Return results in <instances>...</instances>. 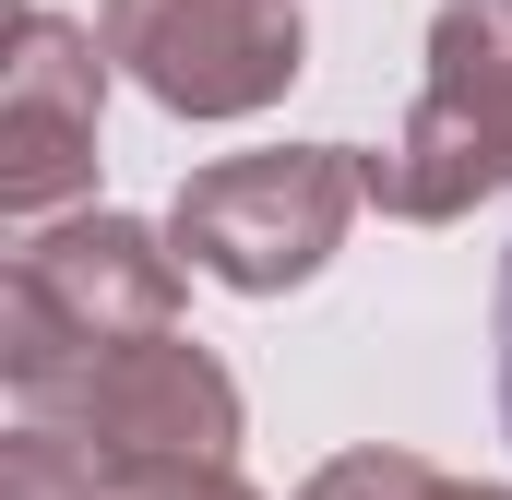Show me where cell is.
<instances>
[{"instance_id":"cell-3","label":"cell","mask_w":512,"mask_h":500,"mask_svg":"<svg viewBox=\"0 0 512 500\" xmlns=\"http://www.w3.org/2000/svg\"><path fill=\"white\" fill-rule=\"evenodd\" d=\"M12 417L84 441L96 465H239V381L215 370L191 334H131L72 370L24 381Z\"/></svg>"},{"instance_id":"cell-1","label":"cell","mask_w":512,"mask_h":500,"mask_svg":"<svg viewBox=\"0 0 512 500\" xmlns=\"http://www.w3.org/2000/svg\"><path fill=\"white\" fill-rule=\"evenodd\" d=\"M131 334H179V239H155L131 215H72L12 250V298H0V381L12 393L96 358V346H131Z\"/></svg>"},{"instance_id":"cell-7","label":"cell","mask_w":512,"mask_h":500,"mask_svg":"<svg viewBox=\"0 0 512 500\" xmlns=\"http://www.w3.org/2000/svg\"><path fill=\"white\" fill-rule=\"evenodd\" d=\"M441 489H453V477H429L417 453H334L298 500H441Z\"/></svg>"},{"instance_id":"cell-6","label":"cell","mask_w":512,"mask_h":500,"mask_svg":"<svg viewBox=\"0 0 512 500\" xmlns=\"http://www.w3.org/2000/svg\"><path fill=\"white\" fill-rule=\"evenodd\" d=\"M96 108H108V24H72L36 0L0 60V203L24 227L96 179Z\"/></svg>"},{"instance_id":"cell-8","label":"cell","mask_w":512,"mask_h":500,"mask_svg":"<svg viewBox=\"0 0 512 500\" xmlns=\"http://www.w3.org/2000/svg\"><path fill=\"white\" fill-rule=\"evenodd\" d=\"M96 500H251L239 465H108Z\"/></svg>"},{"instance_id":"cell-2","label":"cell","mask_w":512,"mask_h":500,"mask_svg":"<svg viewBox=\"0 0 512 500\" xmlns=\"http://www.w3.org/2000/svg\"><path fill=\"white\" fill-rule=\"evenodd\" d=\"M370 203V167L346 155V143H274V155H227V167H203L191 191H179V215H167V239L191 274H215V286H239V298H286V286H310L334 239H346V215Z\"/></svg>"},{"instance_id":"cell-9","label":"cell","mask_w":512,"mask_h":500,"mask_svg":"<svg viewBox=\"0 0 512 500\" xmlns=\"http://www.w3.org/2000/svg\"><path fill=\"white\" fill-rule=\"evenodd\" d=\"M489 322H501V429H512V250H501V298H489Z\"/></svg>"},{"instance_id":"cell-4","label":"cell","mask_w":512,"mask_h":500,"mask_svg":"<svg viewBox=\"0 0 512 500\" xmlns=\"http://www.w3.org/2000/svg\"><path fill=\"white\" fill-rule=\"evenodd\" d=\"M512 191V0H441L429 24V96L393 155H370V203L405 227H441Z\"/></svg>"},{"instance_id":"cell-5","label":"cell","mask_w":512,"mask_h":500,"mask_svg":"<svg viewBox=\"0 0 512 500\" xmlns=\"http://www.w3.org/2000/svg\"><path fill=\"white\" fill-rule=\"evenodd\" d=\"M108 60L179 120H251L310 72L298 0H108Z\"/></svg>"},{"instance_id":"cell-10","label":"cell","mask_w":512,"mask_h":500,"mask_svg":"<svg viewBox=\"0 0 512 500\" xmlns=\"http://www.w3.org/2000/svg\"><path fill=\"white\" fill-rule=\"evenodd\" d=\"M441 500H512V489H465V477H453V489H441Z\"/></svg>"}]
</instances>
